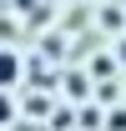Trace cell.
<instances>
[{
  "label": "cell",
  "instance_id": "6da1fadb",
  "mask_svg": "<svg viewBox=\"0 0 126 131\" xmlns=\"http://www.w3.org/2000/svg\"><path fill=\"white\" fill-rule=\"evenodd\" d=\"M15 81H20V56L0 46V91H10Z\"/></svg>",
  "mask_w": 126,
  "mask_h": 131
},
{
  "label": "cell",
  "instance_id": "7a4b0ae2",
  "mask_svg": "<svg viewBox=\"0 0 126 131\" xmlns=\"http://www.w3.org/2000/svg\"><path fill=\"white\" fill-rule=\"evenodd\" d=\"M15 121V101H10V91H0V131Z\"/></svg>",
  "mask_w": 126,
  "mask_h": 131
}]
</instances>
